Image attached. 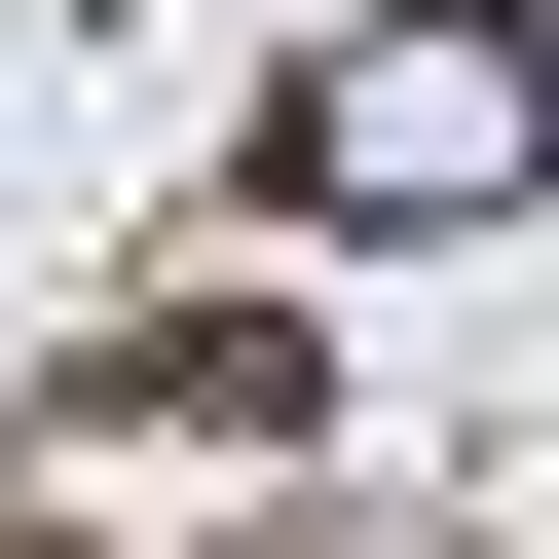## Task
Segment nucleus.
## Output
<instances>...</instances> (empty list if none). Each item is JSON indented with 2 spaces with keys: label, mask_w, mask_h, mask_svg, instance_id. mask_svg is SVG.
Listing matches in <instances>:
<instances>
[{
  "label": "nucleus",
  "mask_w": 559,
  "mask_h": 559,
  "mask_svg": "<svg viewBox=\"0 0 559 559\" xmlns=\"http://www.w3.org/2000/svg\"><path fill=\"white\" fill-rule=\"evenodd\" d=\"M261 224H336V261L559 224V0H336V38L261 75Z\"/></svg>",
  "instance_id": "obj_1"
},
{
  "label": "nucleus",
  "mask_w": 559,
  "mask_h": 559,
  "mask_svg": "<svg viewBox=\"0 0 559 559\" xmlns=\"http://www.w3.org/2000/svg\"><path fill=\"white\" fill-rule=\"evenodd\" d=\"M0 559H75V522H0Z\"/></svg>",
  "instance_id": "obj_3"
},
{
  "label": "nucleus",
  "mask_w": 559,
  "mask_h": 559,
  "mask_svg": "<svg viewBox=\"0 0 559 559\" xmlns=\"http://www.w3.org/2000/svg\"><path fill=\"white\" fill-rule=\"evenodd\" d=\"M75 411H112V448H299V411H336V336H261V299H112V336H75Z\"/></svg>",
  "instance_id": "obj_2"
}]
</instances>
